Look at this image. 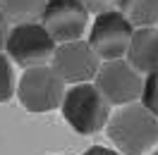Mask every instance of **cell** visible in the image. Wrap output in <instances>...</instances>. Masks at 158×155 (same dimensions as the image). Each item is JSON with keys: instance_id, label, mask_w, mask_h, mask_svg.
I'll return each mask as SVG.
<instances>
[{"instance_id": "obj_1", "label": "cell", "mask_w": 158, "mask_h": 155, "mask_svg": "<svg viewBox=\"0 0 158 155\" xmlns=\"http://www.w3.org/2000/svg\"><path fill=\"white\" fill-rule=\"evenodd\" d=\"M106 131L120 155H144L158 143V119L141 103L120 105L110 112Z\"/></svg>"}, {"instance_id": "obj_2", "label": "cell", "mask_w": 158, "mask_h": 155, "mask_svg": "<svg viewBox=\"0 0 158 155\" xmlns=\"http://www.w3.org/2000/svg\"><path fill=\"white\" fill-rule=\"evenodd\" d=\"M60 112L77 134L91 136L106 126L110 117V105L98 93V88L89 81V84H74L65 88Z\"/></svg>"}, {"instance_id": "obj_3", "label": "cell", "mask_w": 158, "mask_h": 155, "mask_svg": "<svg viewBox=\"0 0 158 155\" xmlns=\"http://www.w3.org/2000/svg\"><path fill=\"white\" fill-rule=\"evenodd\" d=\"M15 93L27 112L43 115V112H53L60 107L62 96H65V81L50 69V65L29 67L19 77Z\"/></svg>"}, {"instance_id": "obj_4", "label": "cell", "mask_w": 158, "mask_h": 155, "mask_svg": "<svg viewBox=\"0 0 158 155\" xmlns=\"http://www.w3.org/2000/svg\"><path fill=\"white\" fill-rule=\"evenodd\" d=\"M55 46L58 43L48 36V31L41 26V22L12 26L10 34H7V41H5V50H7L10 62H15L24 69L48 65Z\"/></svg>"}, {"instance_id": "obj_5", "label": "cell", "mask_w": 158, "mask_h": 155, "mask_svg": "<svg viewBox=\"0 0 158 155\" xmlns=\"http://www.w3.org/2000/svg\"><path fill=\"white\" fill-rule=\"evenodd\" d=\"M141 81H144V77L129 67V62L125 58H120V60L101 62L98 72L94 77V86L98 88V93L106 98L108 105L120 107L139 100Z\"/></svg>"}, {"instance_id": "obj_6", "label": "cell", "mask_w": 158, "mask_h": 155, "mask_svg": "<svg viewBox=\"0 0 158 155\" xmlns=\"http://www.w3.org/2000/svg\"><path fill=\"white\" fill-rule=\"evenodd\" d=\"M132 31H134V26L118 10H108V12L96 14L86 43H89V48L96 53V58L101 62L120 60V58H125V53L129 48Z\"/></svg>"}, {"instance_id": "obj_7", "label": "cell", "mask_w": 158, "mask_h": 155, "mask_svg": "<svg viewBox=\"0 0 158 155\" xmlns=\"http://www.w3.org/2000/svg\"><path fill=\"white\" fill-rule=\"evenodd\" d=\"M98 67L101 60L96 58V53L89 48L86 41L58 43L53 50V58H50V69L69 86L94 81Z\"/></svg>"}, {"instance_id": "obj_8", "label": "cell", "mask_w": 158, "mask_h": 155, "mask_svg": "<svg viewBox=\"0 0 158 155\" xmlns=\"http://www.w3.org/2000/svg\"><path fill=\"white\" fill-rule=\"evenodd\" d=\"M41 26L55 43L81 41L89 26V12L79 0H46Z\"/></svg>"}, {"instance_id": "obj_9", "label": "cell", "mask_w": 158, "mask_h": 155, "mask_svg": "<svg viewBox=\"0 0 158 155\" xmlns=\"http://www.w3.org/2000/svg\"><path fill=\"white\" fill-rule=\"evenodd\" d=\"M125 60L141 77H146L151 72H158V29L156 26H144V29L132 31Z\"/></svg>"}, {"instance_id": "obj_10", "label": "cell", "mask_w": 158, "mask_h": 155, "mask_svg": "<svg viewBox=\"0 0 158 155\" xmlns=\"http://www.w3.org/2000/svg\"><path fill=\"white\" fill-rule=\"evenodd\" d=\"M43 7H46V0H2L0 2V14L12 26L36 24V22H41Z\"/></svg>"}, {"instance_id": "obj_11", "label": "cell", "mask_w": 158, "mask_h": 155, "mask_svg": "<svg viewBox=\"0 0 158 155\" xmlns=\"http://www.w3.org/2000/svg\"><path fill=\"white\" fill-rule=\"evenodd\" d=\"M115 10L134 29L156 26V22H158V0H118Z\"/></svg>"}, {"instance_id": "obj_12", "label": "cell", "mask_w": 158, "mask_h": 155, "mask_svg": "<svg viewBox=\"0 0 158 155\" xmlns=\"http://www.w3.org/2000/svg\"><path fill=\"white\" fill-rule=\"evenodd\" d=\"M139 100H141V105L158 119V72H151V74L144 77Z\"/></svg>"}, {"instance_id": "obj_13", "label": "cell", "mask_w": 158, "mask_h": 155, "mask_svg": "<svg viewBox=\"0 0 158 155\" xmlns=\"http://www.w3.org/2000/svg\"><path fill=\"white\" fill-rule=\"evenodd\" d=\"M15 88H17V81H15L12 62L5 53H0V103H7L15 96Z\"/></svg>"}, {"instance_id": "obj_14", "label": "cell", "mask_w": 158, "mask_h": 155, "mask_svg": "<svg viewBox=\"0 0 158 155\" xmlns=\"http://www.w3.org/2000/svg\"><path fill=\"white\" fill-rule=\"evenodd\" d=\"M84 5V10L94 12V14H101V12H108V10H115L118 7V0H79Z\"/></svg>"}, {"instance_id": "obj_15", "label": "cell", "mask_w": 158, "mask_h": 155, "mask_svg": "<svg viewBox=\"0 0 158 155\" xmlns=\"http://www.w3.org/2000/svg\"><path fill=\"white\" fill-rule=\"evenodd\" d=\"M81 155H120L115 148H108V145H91V148H86Z\"/></svg>"}, {"instance_id": "obj_16", "label": "cell", "mask_w": 158, "mask_h": 155, "mask_svg": "<svg viewBox=\"0 0 158 155\" xmlns=\"http://www.w3.org/2000/svg\"><path fill=\"white\" fill-rule=\"evenodd\" d=\"M7 34H10V24L5 22V17L0 14V53L5 50V41H7Z\"/></svg>"}, {"instance_id": "obj_17", "label": "cell", "mask_w": 158, "mask_h": 155, "mask_svg": "<svg viewBox=\"0 0 158 155\" xmlns=\"http://www.w3.org/2000/svg\"><path fill=\"white\" fill-rule=\"evenodd\" d=\"M156 29H158V22H156Z\"/></svg>"}, {"instance_id": "obj_18", "label": "cell", "mask_w": 158, "mask_h": 155, "mask_svg": "<svg viewBox=\"0 0 158 155\" xmlns=\"http://www.w3.org/2000/svg\"><path fill=\"white\" fill-rule=\"evenodd\" d=\"M153 155H158V150H156V153H153Z\"/></svg>"}, {"instance_id": "obj_19", "label": "cell", "mask_w": 158, "mask_h": 155, "mask_svg": "<svg viewBox=\"0 0 158 155\" xmlns=\"http://www.w3.org/2000/svg\"><path fill=\"white\" fill-rule=\"evenodd\" d=\"M0 2H2V0H0Z\"/></svg>"}]
</instances>
